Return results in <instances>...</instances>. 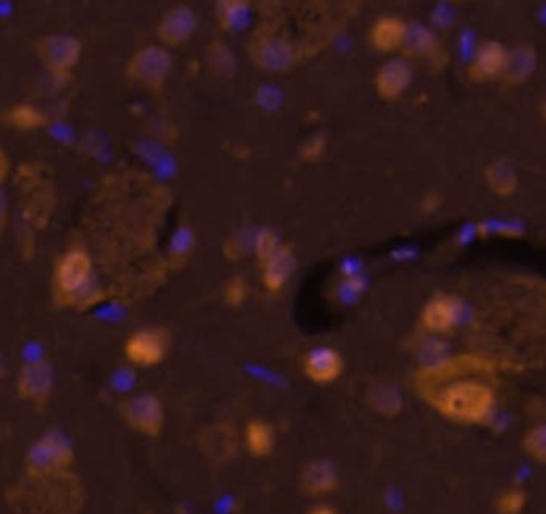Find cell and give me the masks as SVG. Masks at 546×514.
<instances>
[{
	"instance_id": "16",
	"label": "cell",
	"mask_w": 546,
	"mask_h": 514,
	"mask_svg": "<svg viewBox=\"0 0 546 514\" xmlns=\"http://www.w3.org/2000/svg\"><path fill=\"white\" fill-rule=\"evenodd\" d=\"M54 387V369L47 361H30L18 374V393L30 401H45Z\"/></svg>"
},
{
	"instance_id": "6",
	"label": "cell",
	"mask_w": 546,
	"mask_h": 514,
	"mask_svg": "<svg viewBox=\"0 0 546 514\" xmlns=\"http://www.w3.org/2000/svg\"><path fill=\"white\" fill-rule=\"evenodd\" d=\"M120 414L128 427L148 438L160 436V431L165 427V408L152 393H141L126 399L120 406Z\"/></svg>"
},
{
	"instance_id": "3",
	"label": "cell",
	"mask_w": 546,
	"mask_h": 514,
	"mask_svg": "<svg viewBox=\"0 0 546 514\" xmlns=\"http://www.w3.org/2000/svg\"><path fill=\"white\" fill-rule=\"evenodd\" d=\"M173 71V56L165 45H146L128 60L126 73L133 82L158 92L167 84Z\"/></svg>"
},
{
	"instance_id": "29",
	"label": "cell",
	"mask_w": 546,
	"mask_h": 514,
	"mask_svg": "<svg viewBox=\"0 0 546 514\" xmlns=\"http://www.w3.org/2000/svg\"><path fill=\"white\" fill-rule=\"evenodd\" d=\"M248 297V286L244 282V278H231L227 282V286H224V299H227L229 305H242Z\"/></svg>"
},
{
	"instance_id": "30",
	"label": "cell",
	"mask_w": 546,
	"mask_h": 514,
	"mask_svg": "<svg viewBox=\"0 0 546 514\" xmlns=\"http://www.w3.org/2000/svg\"><path fill=\"white\" fill-rule=\"evenodd\" d=\"M9 169H11V165H9V156L5 154L3 148H0V184H3V182L7 180Z\"/></svg>"
},
{
	"instance_id": "12",
	"label": "cell",
	"mask_w": 546,
	"mask_h": 514,
	"mask_svg": "<svg viewBox=\"0 0 546 514\" xmlns=\"http://www.w3.org/2000/svg\"><path fill=\"white\" fill-rule=\"evenodd\" d=\"M197 13L186 5L169 9L158 22V39L165 47H178L192 39L197 32Z\"/></svg>"
},
{
	"instance_id": "32",
	"label": "cell",
	"mask_w": 546,
	"mask_h": 514,
	"mask_svg": "<svg viewBox=\"0 0 546 514\" xmlns=\"http://www.w3.org/2000/svg\"><path fill=\"white\" fill-rule=\"evenodd\" d=\"M540 114H542V120L546 122V96H544V101H542V105H540Z\"/></svg>"
},
{
	"instance_id": "31",
	"label": "cell",
	"mask_w": 546,
	"mask_h": 514,
	"mask_svg": "<svg viewBox=\"0 0 546 514\" xmlns=\"http://www.w3.org/2000/svg\"><path fill=\"white\" fill-rule=\"evenodd\" d=\"M308 514H340V512H337L335 506L320 502V504H314V506L308 510Z\"/></svg>"
},
{
	"instance_id": "20",
	"label": "cell",
	"mask_w": 546,
	"mask_h": 514,
	"mask_svg": "<svg viewBox=\"0 0 546 514\" xmlns=\"http://www.w3.org/2000/svg\"><path fill=\"white\" fill-rule=\"evenodd\" d=\"M485 182L497 197H510L519 190V171L508 158H497L485 169Z\"/></svg>"
},
{
	"instance_id": "8",
	"label": "cell",
	"mask_w": 546,
	"mask_h": 514,
	"mask_svg": "<svg viewBox=\"0 0 546 514\" xmlns=\"http://www.w3.org/2000/svg\"><path fill=\"white\" fill-rule=\"evenodd\" d=\"M461 318V301L453 295H433L421 310V329L431 337L453 333Z\"/></svg>"
},
{
	"instance_id": "21",
	"label": "cell",
	"mask_w": 546,
	"mask_h": 514,
	"mask_svg": "<svg viewBox=\"0 0 546 514\" xmlns=\"http://www.w3.org/2000/svg\"><path fill=\"white\" fill-rule=\"evenodd\" d=\"M244 444L252 457H269L276 448V429L263 419H252L244 429Z\"/></svg>"
},
{
	"instance_id": "15",
	"label": "cell",
	"mask_w": 546,
	"mask_h": 514,
	"mask_svg": "<svg viewBox=\"0 0 546 514\" xmlns=\"http://www.w3.org/2000/svg\"><path fill=\"white\" fill-rule=\"evenodd\" d=\"M299 485L305 495L325 497L340 487V472H337L335 463L327 459H316L301 470Z\"/></svg>"
},
{
	"instance_id": "10",
	"label": "cell",
	"mask_w": 546,
	"mask_h": 514,
	"mask_svg": "<svg viewBox=\"0 0 546 514\" xmlns=\"http://www.w3.org/2000/svg\"><path fill=\"white\" fill-rule=\"evenodd\" d=\"M414 79V69L408 58H389L382 67L376 71L374 88L382 101H397L408 92Z\"/></svg>"
},
{
	"instance_id": "17",
	"label": "cell",
	"mask_w": 546,
	"mask_h": 514,
	"mask_svg": "<svg viewBox=\"0 0 546 514\" xmlns=\"http://www.w3.org/2000/svg\"><path fill=\"white\" fill-rule=\"evenodd\" d=\"M538 69V52L532 43H517L508 47L506 67L500 82L506 86H521Z\"/></svg>"
},
{
	"instance_id": "9",
	"label": "cell",
	"mask_w": 546,
	"mask_h": 514,
	"mask_svg": "<svg viewBox=\"0 0 546 514\" xmlns=\"http://www.w3.org/2000/svg\"><path fill=\"white\" fill-rule=\"evenodd\" d=\"M303 376L318 387H327L342 378L346 361L344 357L331 346H316L310 352H305L301 361Z\"/></svg>"
},
{
	"instance_id": "18",
	"label": "cell",
	"mask_w": 546,
	"mask_h": 514,
	"mask_svg": "<svg viewBox=\"0 0 546 514\" xmlns=\"http://www.w3.org/2000/svg\"><path fill=\"white\" fill-rule=\"evenodd\" d=\"M408 32V22L399 15H380L369 28V43L378 54H395L404 45Z\"/></svg>"
},
{
	"instance_id": "26",
	"label": "cell",
	"mask_w": 546,
	"mask_h": 514,
	"mask_svg": "<svg viewBox=\"0 0 546 514\" xmlns=\"http://www.w3.org/2000/svg\"><path fill=\"white\" fill-rule=\"evenodd\" d=\"M525 506H527V493L521 487H508L497 495L495 500L497 514H523Z\"/></svg>"
},
{
	"instance_id": "7",
	"label": "cell",
	"mask_w": 546,
	"mask_h": 514,
	"mask_svg": "<svg viewBox=\"0 0 546 514\" xmlns=\"http://www.w3.org/2000/svg\"><path fill=\"white\" fill-rule=\"evenodd\" d=\"M169 337L163 329H141L128 337L124 357L135 367H156L165 361Z\"/></svg>"
},
{
	"instance_id": "33",
	"label": "cell",
	"mask_w": 546,
	"mask_h": 514,
	"mask_svg": "<svg viewBox=\"0 0 546 514\" xmlns=\"http://www.w3.org/2000/svg\"><path fill=\"white\" fill-rule=\"evenodd\" d=\"M5 374V365H3V359H0V376Z\"/></svg>"
},
{
	"instance_id": "19",
	"label": "cell",
	"mask_w": 546,
	"mask_h": 514,
	"mask_svg": "<svg viewBox=\"0 0 546 514\" xmlns=\"http://www.w3.org/2000/svg\"><path fill=\"white\" fill-rule=\"evenodd\" d=\"M401 52L406 58H423L438 62V58H444L442 43L436 35V30L419 24V22H408V32L404 45H401Z\"/></svg>"
},
{
	"instance_id": "28",
	"label": "cell",
	"mask_w": 546,
	"mask_h": 514,
	"mask_svg": "<svg viewBox=\"0 0 546 514\" xmlns=\"http://www.w3.org/2000/svg\"><path fill=\"white\" fill-rule=\"evenodd\" d=\"M207 60H210L212 69L218 75H231L235 71V58L224 43H212L210 50H207Z\"/></svg>"
},
{
	"instance_id": "25",
	"label": "cell",
	"mask_w": 546,
	"mask_h": 514,
	"mask_svg": "<svg viewBox=\"0 0 546 514\" xmlns=\"http://www.w3.org/2000/svg\"><path fill=\"white\" fill-rule=\"evenodd\" d=\"M523 451L532 461L546 465V421L527 429L523 438Z\"/></svg>"
},
{
	"instance_id": "13",
	"label": "cell",
	"mask_w": 546,
	"mask_h": 514,
	"mask_svg": "<svg viewBox=\"0 0 546 514\" xmlns=\"http://www.w3.org/2000/svg\"><path fill=\"white\" fill-rule=\"evenodd\" d=\"M261 267V282L263 288L271 295L282 293L288 286V282L293 280L295 271H297V256L291 246L282 244L276 254H271Z\"/></svg>"
},
{
	"instance_id": "23",
	"label": "cell",
	"mask_w": 546,
	"mask_h": 514,
	"mask_svg": "<svg viewBox=\"0 0 546 514\" xmlns=\"http://www.w3.org/2000/svg\"><path fill=\"white\" fill-rule=\"evenodd\" d=\"M5 120L9 126L18 128V131H39V128H43L47 122L43 111L30 103L13 105L5 114Z\"/></svg>"
},
{
	"instance_id": "24",
	"label": "cell",
	"mask_w": 546,
	"mask_h": 514,
	"mask_svg": "<svg viewBox=\"0 0 546 514\" xmlns=\"http://www.w3.org/2000/svg\"><path fill=\"white\" fill-rule=\"evenodd\" d=\"M250 7V0H216L218 22L224 30H235L244 22L246 11Z\"/></svg>"
},
{
	"instance_id": "14",
	"label": "cell",
	"mask_w": 546,
	"mask_h": 514,
	"mask_svg": "<svg viewBox=\"0 0 546 514\" xmlns=\"http://www.w3.org/2000/svg\"><path fill=\"white\" fill-rule=\"evenodd\" d=\"M506 52L508 47H504L500 41L480 43L468 67V77L478 84L502 79L506 67Z\"/></svg>"
},
{
	"instance_id": "27",
	"label": "cell",
	"mask_w": 546,
	"mask_h": 514,
	"mask_svg": "<svg viewBox=\"0 0 546 514\" xmlns=\"http://www.w3.org/2000/svg\"><path fill=\"white\" fill-rule=\"evenodd\" d=\"M280 246H282L280 237L276 233H273V231L263 229V231L256 233L254 235L252 250H254V256H256V261H259V265L265 263L271 254H276Z\"/></svg>"
},
{
	"instance_id": "2",
	"label": "cell",
	"mask_w": 546,
	"mask_h": 514,
	"mask_svg": "<svg viewBox=\"0 0 546 514\" xmlns=\"http://www.w3.org/2000/svg\"><path fill=\"white\" fill-rule=\"evenodd\" d=\"M54 291L64 303L77 308H86L99 299L92 284V261L86 250L71 248L62 254L54 271Z\"/></svg>"
},
{
	"instance_id": "11",
	"label": "cell",
	"mask_w": 546,
	"mask_h": 514,
	"mask_svg": "<svg viewBox=\"0 0 546 514\" xmlns=\"http://www.w3.org/2000/svg\"><path fill=\"white\" fill-rule=\"evenodd\" d=\"M252 58L261 69L280 73L295 67V47L280 37H259L252 43Z\"/></svg>"
},
{
	"instance_id": "4",
	"label": "cell",
	"mask_w": 546,
	"mask_h": 514,
	"mask_svg": "<svg viewBox=\"0 0 546 514\" xmlns=\"http://www.w3.org/2000/svg\"><path fill=\"white\" fill-rule=\"evenodd\" d=\"M28 468L32 474L47 476L67 470L73 463V448L60 431H47L28 451Z\"/></svg>"
},
{
	"instance_id": "1",
	"label": "cell",
	"mask_w": 546,
	"mask_h": 514,
	"mask_svg": "<svg viewBox=\"0 0 546 514\" xmlns=\"http://www.w3.org/2000/svg\"><path fill=\"white\" fill-rule=\"evenodd\" d=\"M495 393L489 384L480 380H463L446 384L433 395L431 404L444 419L463 423V425H480L491 419L495 412Z\"/></svg>"
},
{
	"instance_id": "22",
	"label": "cell",
	"mask_w": 546,
	"mask_h": 514,
	"mask_svg": "<svg viewBox=\"0 0 546 514\" xmlns=\"http://www.w3.org/2000/svg\"><path fill=\"white\" fill-rule=\"evenodd\" d=\"M367 401L369 406L384 416H395L401 410V406H404L397 387H393L391 382L374 384V387L367 391Z\"/></svg>"
},
{
	"instance_id": "5",
	"label": "cell",
	"mask_w": 546,
	"mask_h": 514,
	"mask_svg": "<svg viewBox=\"0 0 546 514\" xmlns=\"http://www.w3.org/2000/svg\"><path fill=\"white\" fill-rule=\"evenodd\" d=\"M37 54L41 62L50 69L54 75L64 77L69 75L79 60H82V41L67 32H56V35H47L41 41H37Z\"/></svg>"
}]
</instances>
